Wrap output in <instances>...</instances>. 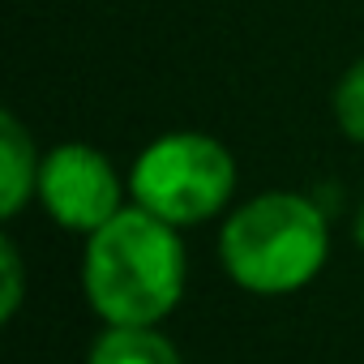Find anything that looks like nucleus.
Here are the masks:
<instances>
[{"label": "nucleus", "instance_id": "nucleus-9", "mask_svg": "<svg viewBox=\"0 0 364 364\" xmlns=\"http://www.w3.org/2000/svg\"><path fill=\"white\" fill-rule=\"evenodd\" d=\"M360 245H364V219H360Z\"/></svg>", "mask_w": 364, "mask_h": 364}, {"label": "nucleus", "instance_id": "nucleus-4", "mask_svg": "<svg viewBox=\"0 0 364 364\" xmlns=\"http://www.w3.org/2000/svg\"><path fill=\"white\" fill-rule=\"evenodd\" d=\"M35 193L60 228L86 232V236L120 210V180L112 163L82 141L56 146L52 154H43Z\"/></svg>", "mask_w": 364, "mask_h": 364}, {"label": "nucleus", "instance_id": "nucleus-5", "mask_svg": "<svg viewBox=\"0 0 364 364\" xmlns=\"http://www.w3.org/2000/svg\"><path fill=\"white\" fill-rule=\"evenodd\" d=\"M39 163L43 159H35L31 133L22 129V120L14 112H5L0 116V215L5 219H14L26 206V198L35 193Z\"/></svg>", "mask_w": 364, "mask_h": 364}, {"label": "nucleus", "instance_id": "nucleus-3", "mask_svg": "<svg viewBox=\"0 0 364 364\" xmlns=\"http://www.w3.org/2000/svg\"><path fill=\"white\" fill-rule=\"evenodd\" d=\"M129 189L150 215L189 228L228 206L236 189V159L206 133H163L137 154Z\"/></svg>", "mask_w": 364, "mask_h": 364}, {"label": "nucleus", "instance_id": "nucleus-2", "mask_svg": "<svg viewBox=\"0 0 364 364\" xmlns=\"http://www.w3.org/2000/svg\"><path fill=\"white\" fill-rule=\"evenodd\" d=\"M326 215L300 193H262L245 202L219 236L228 274L262 296H283L313 283V274L326 266Z\"/></svg>", "mask_w": 364, "mask_h": 364}, {"label": "nucleus", "instance_id": "nucleus-6", "mask_svg": "<svg viewBox=\"0 0 364 364\" xmlns=\"http://www.w3.org/2000/svg\"><path fill=\"white\" fill-rule=\"evenodd\" d=\"M86 364H180V355L150 326H112L95 338Z\"/></svg>", "mask_w": 364, "mask_h": 364}, {"label": "nucleus", "instance_id": "nucleus-8", "mask_svg": "<svg viewBox=\"0 0 364 364\" xmlns=\"http://www.w3.org/2000/svg\"><path fill=\"white\" fill-rule=\"evenodd\" d=\"M0 262H5V304H0V317L9 321L22 304V257H18V245L9 236L0 240Z\"/></svg>", "mask_w": 364, "mask_h": 364}, {"label": "nucleus", "instance_id": "nucleus-1", "mask_svg": "<svg viewBox=\"0 0 364 364\" xmlns=\"http://www.w3.org/2000/svg\"><path fill=\"white\" fill-rule=\"evenodd\" d=\"M82 283L90 309L112 326H154L185 291V245L176 223L146 206H120L86 240Z\"/></svg>", "mask_w": 364, "mask_h": 364}, {"label": "nucleus", "instance_id": "nucleus-7", "mask_svg": "<svg viewBox=\"0 0 364 364\" xmlns=\"http://www.w3.org/2000/svg\"><path fill=\"white\" fill-rule=\"evenodd\" d=\"M334 120H338V129L351 137V141H360L364 146V56L338 77V86H334Z\"/></svg>", "mask_w": 364, "mask_h": 364}]
</instances>
